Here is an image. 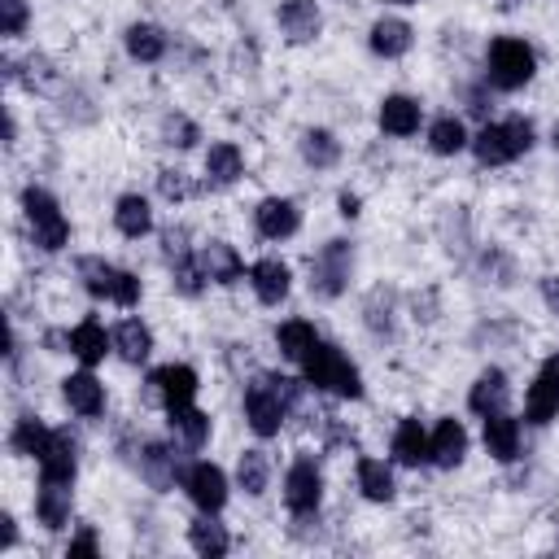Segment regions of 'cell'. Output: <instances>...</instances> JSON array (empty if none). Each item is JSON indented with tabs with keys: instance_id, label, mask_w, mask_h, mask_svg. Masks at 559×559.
I'll list each match as a JSON object with an SVG mask.
<instances>
[{
	"instance_id": "46",
	"label": "cell",
	"mask_w": 559,
	"mask_h": 559,
	"mask_svg": "<svg viewBox=\"0 0 559 559\" xmlns=\"http://www.w3.org/2000/svg\"><path fill=\"white\" fill-rule=\"evenodd\" d=\"M520 5V0H502V10H515Z\"/></svg>"
},
{
	"instance_id": "2",
	"label": "cell",
	"mask_w": 559,
	"mask_h": 559,
	"mask_svg": "<svg viewBox=\"0 0 559 559\" xmlns=\"http://www.w3.org/2000/svg\"><path fill=\"white\" fill-rule=\"evenodd\" d=\"M533 145V123L529 119H507V123H485L472 140L476 149V162L485 166H502V162H515L520 153H529Z\"/></svg>"
},
{
	"instance_id": "43",
	"label": "cell",
	"mask_w": 559,
	"mask_h": 559,
	"mask_svg": "<svg viewBox=\"0 0 559 559\" xmlns=\"http://www.w3.org/2000/svg\"><path fill=\"white\" fill-rule=\"evenodd\" d=\"M542 294H546V307H550V311H559V280H546Z\"/></svg>"
},
{
	"instance_id": "30",
	"label": "cell",
	"mask_w": 559,
	"mask_h": 559,
	"mask_svg": "<svg viewBox=\"0 0 559 559\" xmlns=\"http://www.w3.org/2000/svg\"><path fill=\"white\" fill-rule=\"evenodd\" d=\"M275 341H280V355L294 359V363H302L320 337H315V328H311L307 320H289V324H280V328H275Z\"/></svg>"
},
{
	"instance_id": "24",
	"label": "cell",
	"mask_w": 559,
	"mask_h": 559,
	"mask_svg": "<svg viewBox=\"0 0 559 559\" xmlns=\"http://www.w3.org/2000/svg\"><path fill=\"white\" fill-rule=\"evenodd\" d=\"M381 127L389 136H415L420 132V101H411V97H385L381 101Z\"/></svg>"
},
{
	"instance_id": "39",
	"label": "cell",
	"mask_w": 559,
	"mask_h": 559,
	"mask_svg": "<svg viewBox=\"0 0 559 559\" xmlns=\"http://www.w3.org/2000/svg\"><path fill=\"white\" fill-rule=\"evenodd\" d=\"M23 27H27V0H0V32L23 36Z\"/></svg>"
},
{
	"instance_id": "8",
	"label": "cell",
	"mask_w": 559,
	"mask_h": 559,
	"mask_svg": "<svg viewBox=\"0 0 559 559\" xmlns=\"http://www.w3.org/2000/svg\"><path fill=\"white\" fill-rule=\"evenodd\" d=\"M285 415H289V407H285V398L271 389V381L249 385V394H245V420H249V428L258 437H275L280 424H285Z\"/></svg>"
},
{
	"instance_id": "5",
	"label": "cell",
	"mask_w": 559,
	"mask_h": 559,
	"mask_svg": "<svg viewBox=\"0 0 559 559\" xmlns=\"http://www.w3.org/2000/svg\"><path fill=\"white\" fill-rule=\"evenodd\" d=\"M23 210H27V219H32V232H36V245L40 249H62L66 240H71V223H66V214L58 210V201L45 192V188H27L23 192Z\"/></svg>"
},
{
	"instance_id": "21",
	"label": "cell",
	"mask_w": 559,
	"mask_h": 559,
	"mask_svg": "<svg viewBox=\"0 0 559 559\" xmlns=\"http://www.w3.org/2000/svg\"><path fill=\"white\" fill-rule=\"evenodd\" d=\"M197 262H201L206 280H214V285H236V280H240V253L232 245H223V240H210L197 253Z\"/></svg>"
},
{
	"instance_id": "35",
	"label": "cell",
	"mask_w": 559,
	"mask_h": 559,
	"mask_svg": "<svg viewBox=\"0 0 559 559\" xmlns=\"http://www.w3.org/2000/svg\"><path fill=\"white\" fill-rule=\"evenodd\" d=\"M127 53L136 62H158L166 53V36L158 27H149V23H136V27H127Z\"/></svg>"
},
{
	"instance_id": "17",
	"label": "cell",
	"mask_w": 559,
	"mask_h": 559,
	"mask_svg": "<svg viewBox=\"0 0 559 559\" xmlns=\"http://www.w3.org/2000/svg\"><path fill=\"white\" fill-rule=\"evenodd\" d=\"M463 455H468V428L459 420H442L428 437V459L437 468H455V463H463Z\"/></svg>"
},
{
	"instance_id": "29",
	"label": "cell",
	"mask_w": 559,
	"mask_h": 559,
	"mask_svg": "<svg viewBox=\"0 0 559 559\" xmlns=\"http://www.w3.org/2000/svg\"><path fill=\"white\" fill-rule=\"evenodd\" d=\"M36 515L45 529H66L71 520V485H45L36 494Z\"/></svg>"
},
{
	"instance_id": "1",
	"label": "cell",
	"mask_w": 559,
	"mask_h": 559,
	"mask_svg": "<svg viewBox=\"0 0 559 559\" xmlns=\"http://www.w3.org/2000/svg\"><path fill=\"white\" fill-rule=\"evenodd\" d=\"M302 368H307V381H311L315 389H328V394H337V398H363L359 368H355L337 346L315 341L311 355L302 359Z\"/></svg>"
},
{
	"instance_id": "23",
	"label": "cell",
	"mask_w": 559,
	"mask_h": 559,
	"mask_svg": "<svg viewBox=\"0 0 559 559\" xmlns=\"http://www.w3.org/2000/svg\"><path fill=\"white\" fill-rule=\"evenodd\" d=\"M140 472H145V481H149L153 489H171V485L179 481V459H175L162 442H149L145 455H140Z\"/></svg>"
},
{
	"instance_id": "45",
	"label": "cell",
	"mask_w": 559,
	"mask_h": 559,
	"mask_svg": "<svg viewBox=\"0 0 559 559\" xmlns=\"http://www.w3.org/2000/svg\"><path fill=\"white\" fill-rule=\"evenodd\" d=\"M14 542H18V529H14V520L5 515V546H14Z\"/></svg>"
},
{
	"instance_id": "42",
	"label": "cell",
	"mask_w": 559,
	"mask_h": 559,
	"mask_svg": "<svg viewBox=\"0 0 559 559\" xmlns=\"http://www.w3.org/2000/svg\"><path fill=\"white\" fill-rule=\"evenodd\" d=\"M97 550H101V546H97V533H92V529H79V533L71 537V550H66V555L75 559V555H97Z\"/></svg>"
},
{
	"instance_id": "40",
	"label": "cell",
	"mask_w": 559,
	"mask_h": 559,
	"mask_svg": "<svg viewBox=\"0 0 559 559\" xmlns=\"http://www.w3.org/2000/svg\"><path fill=\"white\" fill-rule=\"evenodd\" d=\"M162 136H166V145H175V149H188V145L197 140V127H192L188 119H166Z\"/></svg>"
},
{
	"instance_id": "36",
	"label": "cell",
	"mask_w": 559,
	"mask_h": 559,
	"mask_svg": "<svg viewBox=\"0 0 559 559\" xmlns=\"http://www.w3.org/2000/svg\"><path fill=\"white\" fill-rule=\"evenodd\" d=\"M463 145H468V132H463L459 119H437V123L428 127V149H433V153L450 158V153H459Z\"/></svg>"
},
{
	"instance_id": "10",
	"label": "cell",
	"mask_w": 559,
	"mask_h": 559,
	"mask_svg": "<svg viewBox=\"0 0 559 559\" xmlns=\"http://www.w3.org/2000/svg\"><path fill=\"white\" fill-rule=\"evenodd\" d=\"M184 489H188V498H192L201 511H210V515H219V511L227 507V476H223L219 463H192L188 476H184Z\"/></svg>"
},
{
	"instance_id": "37",
	"label": "cell",
	"mask_w": 559,
	"mask_h": 559,
	"mask_svg": "<svg viewBox=\"0 0 559 559\" xmlns=\"http://www.w3.org/2000/svg\"><path fill=\"white\" fill-rule=\"evenodd\" d=\"M302 158H307L311 166L328 171V166H337V158H341V145L333 140V132H307V136H302Z\"/></svg>"
},
{
	"instance_id": "44",
	"label": "cell",
	"mask_w": 559,
	"mask_h": 559,
	"mask_svg": "<svg viewBox=\"0 0 559 559\" xmlns=\"http://www.w3.org/2000/svg\"><path fill=\"white\" fill-rule=\"evenodd\" d=\"M341 214H346V219L359 214V197H355V192H341Z\"/></svg>"
},
{
	"instance_id": "3",
	"label": "cell",
	"mask_w": 559,
	"mask_h": 559,
	"mask_svg": "<svg viewBox=\"0 0 559 559\" xmlns=\"http://www.w3.org/2000/svg\"><path fill=\"white\" fill-rule=\"evenodd\" d=\"M533 71H537V58H533V49L524 40L502 36V40L489 45V84L494 88L515 92V88H524L533 79Z\"/></svg>"
},
{
	"instance_id": "31",
	"label": "cell",
	"mask_w": 559,
	"mask_h": 559,
	"mask_svg": "<svg viewBox=\"0 0 559 559\" xmlns=\"http://www.w3.org/2000/svg\"><path fill=\"white\" fill-rule=\"evenodd\" d=\"M372 49H376L381 58H402V53L411 49V27H407L402 18H381V23L372 27Z\"/></svg>"
},
{
	"instance_id": "19",
	"label": "cell",
	"mask_w": 559,
	"mask_h": 559,
	"mask_svg": "<svg viewBox=\"0 0 559 559\" xmlns=\"http://www.w3.org/2000/svg\"><path fill=\"white\" fill-rule=\"evenodd\" d=\"M110 350H114V337H110L97 320H84V324L71 333V355H75L84 368H97Z\"/></svg>"
},
{
	"instance_id": "38",
	"label": "cell",
	"mask_w": 559,
	"mask_h": 559,
	"mask_svg": "<svg viewBox=\"0 0 559 559\" xmlns=\"http://www.w3.org/2000/svg\"><path fill=\"white\" fill-rule=\"evenodd\" d=\"M266 476H271L266 455H262V450H245V455H240V463H236V481H240V489H245V494H262V489H266Z\"/></svg>"
},
{
	"instance_id": "34",
	"label": "cell",
	"mask_w": 559,
	"mask_h": 559,
	"mask_svg": "<svg viewBox=\"0 0 559 559\" xmlns=\"http://www.w3.org/2000/svg\"><path fill=\"white\" fill-rule=\"evenodd\" d=\"M171 428H175L188 446H206V437H210V415L197 411L192 402H184V407H171Z\"/></svg>"
},
{
	"instance_id": "6",
	"label": "cell",
	"mask_w": 559,
	"mask_h": 559,
	"mask_svg": "<svg viewBox=\"0 0 559 559\" xmlns=\"http://www.w3.org/2000/svg\"><path fill=\"white\" fill-rule=\"evenodd\" d=\"M350 280V245L346 240H328L315 258H311V289L320 298H337Z\"/></svg>"
},
{
	"instance_id": "16",
	"label": "cell",
	"mask_w": 559,
	"mask_h": 559,
	"mask_svg": "<svg viewBox=\"0 0 559 559\" xmlns=\"http://www.w3.org/2000/svg\"><path fill=\"white\" fill-rule=\"evenodd\" d=\"M507 398H511V385H507V372L498 368H485L468 394V407L476 415H494V411H507Z\"/></svg>"
},
{
	"instance_id": "28",
	"label": "cell",
	"mask_w": 559,
	"mask_h": 559,
	"mask_svg": "<svg viewBox=\"0 0 559 559\" xmlns=\"http://www.w3.org/2000/svg\"><path fill=\"white\" fill-rule=\"evenodd\" d=\"M114 350L127 359V363H145L149 350H153V333L140 324V320H123L114 328Z\"/></svg>"
},
{
	"instance_id": "33",
	"label": "cell",
	"mask_w": 559,
	"mask_h": 559,
	"mask_svg": "<svg viewBox=\"0 0 559 559\" xmlns=\"http://www.w3.org/2000/svg\"><path fill=\"white\" fill-rule=\"evenodd\" d=\"M49 442H53V433H49L36 415H23V420L14 424V433H10V446H14L18 455H32V459H40V455L49 450Z\"/></svg>"
},
{
	"instance_id": "14",
	"label": "cell",
	"mask_w": 559,
	"mask_h": 559,
	"mask_svg": "<svg viewBox=\"0 0 559 559\" xmlns=\"http://www.w3.org/2000/svg\"><path fill=\"white\" fill-rule=\"evenodd\" d=\"M249 280H253V294H258V302H266V307H280V302L289 298V285H294L289 266L280 262V258H262V262H253Z\"/></svg>"
},
{
	"instance_id": "13",
	"label": "cell",
	"mask_w": 559,
	"mask_h": 559,
	"mask_svg": "<svg viewBox=\"0 0 559 559\" xmlns=\"http://www.w3.org/2000/svg\"><path fill=\"white\" fill-rule=\"evenodd\" d=\"M253 219H258V232H262L266 240H289V236L302 227V214H298V206H294L289 197H266V201H258Z\"/></svg>"
},
{
	"instance_id": "48",
	"label": "cell",
	"mask_w": 559,
	"mask_h": 559,
	"mask_svg": "<svg viewBox=\"0 0 559 559\" xmlns=\"http://www.w3.org/2000/svg\"><path fill=\"white\" fill-rule=\"evenodd\" d=\"M550 140H555V149H559V123H555V136H550Z\"/></svg>"
},
{
	"instance_id": "4",
	"label": "cell",
	"mask_w": 559,
	"mask_h": 559,
	"mask_svg": "<svg viewBox=\"0 0 559 559\" xmlns=\"http://www.w3.org/2000/svg\"><path fill=\"white\" fill-rule=\"evenodd\" d=\"M79 275H84V289L92 298H105L114 307H136L140 302V280L132 271H119L101 258H79Z\"/></svg>"
},
{
	"instance_id": "9",
	"label": "cell",
	"mask_w": 559,
	"mask_h": 559,
	"mask_svg": "<svg viewBox=\"0 0 559 559\" xmlns=\"http://www.w3.org/2000/svg\"><path fill=\"white\" fill-rule=\"evenodd\" d=\"M145 394H149V402H162L166 411L171 407H184V402L197 398V372L184 368V363H166V368H158L149 376V389Z\"/></svg>"
},
{
	"instance_id": "12",
	"label": "cell",
	"mask_w": 559,
	"mask_h": 559,
	"mask_svg": "<svg viewBox=\"0 0 559 559\" xmlns=\"http://www.w3.org/2000/svg\"><path fill=\"white\" fill-rule=\"evenodd\" d=\"M524 411L533 424H546L555 411H559V355H550L537 372V381L529 385V398H524Z\"/></svg>"
},
{
	"instance_id": "20",
	"label": "cell",
	"mask_w": 559,
	"mask_h": 559,
	"mask_svg": "<svg viewBox=\"0 0 559 559\" xmlns=\"http://www.w3.org/2000/svg\"><path fill=\"white\" fill-rule=\"evenodd\" d=\"M62 394H66L71 411H79V415H101V411H105V389H101V381H97L92 372L66 376V381H62Z\"/></svg>"
},
{
	"instance_id": "27",
	"label": "cell",
	"mask_w": 559,
	"mask_h": 559,
	"mask_svg": "<svg viewBox=\"0 0 559 559\" xmlns=\"http://www.w3.org/2000/svg\"><path fill=\"white\" fill-rule=\"evenodd\" d=\"M114 223H119V232H123V236H149V232H153L149 201H145V197H136V192L119 197V206H114Z\"/></svg>"
},
{
	"instance_id": "26",
	"label": "cell",
	"mask_w": 559,
	"mask_h": 559,
	"mask_svg": "<svg viewBox=\"0 0 559 559\" xmlns=\"http://www.w3.org/2000/svg\"><path fill=\"white\" fill-rule=\"evenodd\" d=\"M394 459L407 463V468L428 463V433L420 428V420H402L398 424V433H394Z\"/></svg>"
},
{
	"instance_id": "22",
	"label": "cell",
	"mask_w": 559,
	"mask_h": 559,
	"mask_svg": "<svg viewBox=\"0 0 559 559\" xmlns=\"http://www.w3.org/2000/svg\"><path fill=\"white\" fill-rule=\"evenodd\" d=\"M240 171H245V158H240V149H236L232 140L210 145V153H206V175H210V184H214V188L236 184V179H240Z\"/></svg>"
},
{
	"instance_id": "25",
	"label": "cell",
	"mask_w": 559,
	"mask_h": 559,
	"mask_svg": "<svg viewBox=\"0 0 559 559\" xmlns=\"http://www.w3.org/2000/svg\"><path fill=\"white\" fill-rule=\"evenodd\" d=\"M188 542H192V550L197 555H206V559H219V555H227L232 550V537H227V529L206 511L201 520H192L188 524Z\"/></svg>"
},
{
	"instance_id": "15",
	"label": "cell",
	"mask_w": 559,
	"mask_h": 559,
	"mask_svg": "<svg viewBox=\"0 0 559 559\" xmlns=\"http://www.w3.org/2000/svg\"><path fill=\"white\" fill-rule=\"evenodd\" d=\"M280 27H285V36H289L294 45L315 40L320 27H324L320 5H315V0H285V5H280Z\"/></svg>"
},
{
	"instance_id": "41",
	"label": "cell",
	"mask_w": 559,
	"mask_h": 559,
	"mask_svg": "<svg viewBox=\"0 0 559 559\" xmlns=\"http://www.w3.org/2000/svg\"><path fill=\"white\" fill-rule=\"evenodd\" d=\"M158 188H162L166 201H184V197H188V179H184L179 171H162V175H158Z\"/></svg>"
},
{
	"instance_id": "32",
	"label": "cell",
	"mask_w": 559,
	"mask_h": 559,
	"mask_svg": "<svg viewBox=\"0 0 559 559\" xmlns=\"http://www.w3.org/2000/svg\"><path fill=\"white\" fill-rule=\"evenodd\" d=\"M359 489H363V498H372V502H389V498H394V472H389V463H381V459H359Z\"/></svg>"
},
{
	"instance_id": "47",
	"label": "cell",
	"mask_w": 559,
	"mask_h": 559,
	"mask_svg": "<svg viewBox=\"0 0 559 559\" xmlns=\"http://www.w3.org/2000/svg\"><path fill=\"white\" fill-rule=\"evenodd\" d=\"M394 5H420V0H394Z\"/></svg>"
},
{
	"instance_id": "11",
	"label": "cell",
	"mask_w": 559,
	"mask_h": 559,
	"mask_svg": "<svg viewBox=\"0 0 559 559\" xmlns=\"http://www.w3.org/2000/svg\"><path fill=\"white\" fill-rule=\"evenodd\" d=\"M79 472V446L71 433H53L49 450L40 455V481L45 485H75Z\"/></svg>"
},
{
	"instance_id": "7",
	"label": "cell",
	"mask_w": 559,
	"mask_h": 559,
	"mask_svg": "<svg viewBox=\"0 0 559 559\" xmlns=\"http://www.w3.org/2000/svg\"><path fill=\"white\" fill-rule=\"evenodd\" d=\"M320 498H324V476H320L315 459H298L289 468V476H285V507L294 515H315Z\"/></svg>"
},
{
	"instance_id": "18",
	"label": "cell",
	"mask_w": 559,
	"mask_h": 559,
	"mask_svg": "<svg viewBox=\"0 0 559 559\" xmlns=\"http://www.w3.org/2000/svg\"><path fill=\"white\" fill-rule=\"evenodd\" d=\"M485 450H489L498 463H511V459L520 455V424H515L507 411L485 415Z\"/></svg>"
}]
</instances>
